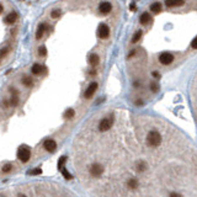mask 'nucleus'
<instances>
[{"label":"nucleus","mask_w":197,"mask_h":197,"mask_svg":"<svg viewBox=\"0 0 197 197\" xmlns=\"http://www.w3.org/2000/svg\"><path fill=\"white\" fill-rule=\"evenodd\" d=\"M196 42H197V40L193 38V40H192V43H191V47H192L193 49H196Z\"/></svg>","instance_id":"2f4dec72"},{"label":"nucleus","mask_w":197,"mask_h":197,"mask_svg":"<svg viewBox=\"0 0 197 197\" xmlns=\"http://www.w3.org/2000/svg\"><path fill=\"white\" fill-rule=\"evenodd\" d=\"M111 10H112V5L110 3H107V1H104V3H101L99 5V11L101 14H104V15L109 14Z\"/></svg>","instance_id":"1a4fd4ad"},{"label":"nucleus","mask_w":197,"mask_h":197,"mask_svg":"<svg viewBox=\"0 0 197 197\" xmlns=\"http://www.w3.org/2000/svg\"><path fill=\"white\" fill-rule=\"evenodd\" d=\"M38 54L41 57H46L47 56V49H46L44 46H42V47H40V48H38Z\"/></svg>","instance_id":"393cba45"},{"label":"nucleus","mask_w":197,"mask_h":197,"mask_svg":"<svg viewBox=\"0 0 197 197\" xmlns=\"http://www.w3.org/2000/svg\"><path fill=\"white\" fill-rule=\"evenodd\" d=\"M65 162H67V157H62L61 159H59V162H58V169L59 170H62L64 168Z\"/></svg>","instance_id":"4be33fe9"},{"label":"nucleus","mask_w":197,"mask_h":197,"mask_svg":"<svg viewBox=\"0 0 197 197\" xmlns=\"http://www.w3.org/2000/svg\"><path fill=\"white\" fill-rule=\"evenodd\" d=\"M159 62L162 63L163 65H169V64H171L172 62H174V56H172L171 53H169V52H164V53H162V54L159 56Z\"/></svg>","instance_id":"20e7f679"},{"label":"nucleus","mask_w":197,"mask_h":197,"mask_svg":"<svg viewBox=\"0 0 197 197\" xmlns=\"http://www.w3.org/2000/svg\"><path fill=\"white\" fill-rule=\"evenodd\" d=\"M11 169H13V165H11V164H5L1 170H3V172H9V171H11Z\"/></svg>","instance_id":"cd10ccee"},{"label":"nucleus","mask_w":197,"mask_h":197,"mask_svg":"<svg viewBox=\"0 0 197 197\" xmlns=\"http://www.w3.org/2000/svg\"><path fill=\"white\" fill-rule=\"evenodd\" d=\"M150 88H152V91H154V92H157V91H158V86H157V84H150Z\"/></svg>","instance_id":"c756f323"},{"label":"nucleus","mask_w":197,"mask_h":197,"mask_svg":"<svg viewBox=\"0 0 197 197\" xmlns=\"http://www.w3.org/2000/svg\"><path fill=\"white\" fill-rule=\"evenodd\" d=\"M97 88H99V84H97V83H95V81H94V83H91V84L89 85V86H88V89L85 90L84 96H85L86 99H90V97L92 96V95H94V92L97 90Z\"/></svg>","instance_id":"6e6552de"},{"label":"nucleus","mask_w":197,"mask_h":197,"mask_svg":"<svg viewBox=\"0 0 197 197\" xmlns=\"http://www.w3.org/2000/svg\"><path fill=\"white\" fill-rule=\"evenodd\" d=\"M141 37H142V31L139 30V31H137L134 35H133V37H132V42L133 43H137L138 41L141 40Z\"/></svg>","instance_id":"412c9836"},{"label":"nucleus","mask_w":197,"mask_h":197,"mask_svg":"<svg viewBox=\"0 0 197 197\" xmlns=\"http://www.w3.org/2000/svg\"><path fill=\"white\" fill-rule=\"evenodd\" d=\"M4 20H5V23H14L17 20V15L16 13H10Z\"/></svg>","instance_id":"f8f14e48"},{"label":"nucleus","mask_w":197,"mask_h":197,"mask_svg":"<svg viewBox=\"0 0 197 197\" xmlns=\"http://www.w3.org/2000/svg\"><path fill=\"white\" fill-rule=\"evenodd\" d=\"M153 76H154V78H157V79H159V78H160V74L158 73V71H153Z\"/></svg>","instance_id":"473e14b6"},{"label":"nucleus","mask_w":197,"mask_h":197,"mask_svg":"<svg viewBox=\"0 0 197 197\" xmlns=\"http://www.w3.org/2000/svg\"><path fill=\"white\" fill-rule=\"evenodd\" d=\"M127 186H128L129 189H132V190L137 189V187H138V180H137V179H134V177L129 179V180L127 181Z\"/></svg>","instance_id":"2eb2a0df"},{"label":"nucleus","mask_w":197,"mask_h":197,"mask_svg":"<svg viewBox=\"0 0 197 197\" xmlns=\"http://www.w3.org/2000/svg\"><path fill=\"white\" fill-rule=\"evenodd\" d=\"M42 70H43V67L41 64H33L32 69H31L32 74H35V75H40L41 73H42Z\"/></svg>","instance_id":"ddd939ff"},{"label":"nucleus","mask_w":197,"mask_h":197,"mask_svg":"<svg viewBox=\"0 0 197 197\" xmlns=\"http://www.w3.org/2000/svg\"><path fill=\"white\" fill-rule=\"evenodd\" d=\"M102 172H104V168H102V165H101V164L94 163V164L90 166V174H91V176L99 177L100 175H102Z\"/></svg>","instance_id":"39448f33"},{"label":"nucleus","mask_w":197,"mask_h":197,"mask_svg":"<svg viewBox=\"0 0 197 197\" xmlns=\"http://www.w3.org/2000/svg\"><path fill=\"white\" fill-rule=\"evenodd\" d=\"M97 36L100 38H107L110 36V27L106 25V23H101V25L99 26V30H97Z\"/></svg>","instance_id":"423d86ee"},{"label":"nucleus","mask_w":197,"mask_h":197,"mask_svg":"<svg viewBox=\"0 0 197 197\" xmlns=\"http://www.w3.org/2000/svg\"><path fill=\"white\" fill-rule=\"evenodd\" d=\"M165 4L168 8H172V6H181V5H184V1H166Z\"/></svg>","instance_id":"6ab92c4d"},{"label":"nucleus","mask_w":197,"mask_h":197,"mask_svg":"<svg viewBox=\"0 0 197 197\" xmlns=\"http://www.w3.org/2000/svg\"><path fill=\"white\" fill-rule=\"evenodd\" d=\"M112 124H113V118L112 117H106L100 122L99 129L101 131V132H106V131H109L112 127Z\"/></svg>","instance_id":"7ed1b4c3"},{"label":"nucleus","mask_w":197,"mask_h":197,"mask_svg":"<svg viewBox=\"0 0 197 197\" xmlns=\"http://www.w3.org/2000/svg\"><path fill=\"white\" fill-rule=\"evenodd\" d=\"M152 20V17H150V15H149V13H143L142 15H141V19H139V21H141V23L142 25H147V23Z\"/></svg>","instance_id":"9b49d317"},{"label":"nucleus","mask_w":197,"mask_h":197,"mask_svg":"<svg viewBox=\"0 0 197 197\" xmlns=\"http://www.w3.org/2000/svg\"><path fill=\"white\" fill-rule=\"evenodd\" d=\"M150 10L153 11V13H155V14L159 13V11L162 10V4H160V3H154V4H152V5H150Z\"/></svg>","instance_id":"a211bd4d"},{"label":"nucleus","mask_w":197,"mask_h":197,"mask_svg":"<svg viewBox=\"0 0 197 197\" xmlns=\"http://www.w3.org/2000/svg\"><path fill=\"white\" fill-rule=\"evenodd\" d=\"M147 168H148V165H147V163H145V162H142V160H139V162L137 163V170H138L139 172L145 171V170H147Z\"/></svg>","instance_id":"dca6fc26"},{"label":"nucleus","mask_w":197,"mask_h":197,"mask_svg":"<svg viewBox=\"0 0 197 197\" xmlns=\"http://www.w3.org/2000/svg\"><path fill=\"white\" fill-rule=\"evenodd\" d=\"M9 51H10L9 47H5V48H3L1 51H0V58H4L9 53Z\"/></svg>","instance_id":"bb28decb"},{"label":"nucleus","mask_w":197,"mask_h":197,"mask_svg":"<svg viewBox=\"0 0 197 197\" xmlns=\"http://www.w3.org/2000/svg\"><path fill=\"white\" fill-rule=\"evenodd\" d=\"M169 197H182L180 193H177V192H171L170 195H169Z\"/></svg>","instance_id":"7c9ffc66"},{"label":"nucleus","mask_w":197,"mask_h":197,"mask_svg":"<svg viewBox=\"0 0 197 197\" xmlns=\"http://www.w3.org/2000/svg\"><path fill=\"white\" fill-rule=\"evenodd\" d=\"M89 63H90V65H92V67H96V65L100 63V58L97 54H91L90 58H89Z\"/></svg>","instance_id":"4468645a"},{"label":"nucleus","mask_w":197,"mask_h":197,"mask_svg":"<svg viewBox=\"0 0 197 197\" xmlns=\"http://www.w3.org/2000/svg\"><path fill=\"white\" fill-rule=\"evenodd\" d=\"M43 148L47 152L53 153V152H56V149H57V143L53 139H46L43 143Z\"/></svg>","instance_id":"0eeeda50"},{"label":"nucleus","mask_w":197,"mask_h":197,"mask_svg":"<svg viewBox=\"0 0 197 197\" xmlns=\"http://www.w3.org/2000/svg\"><path fill=\"white\" fill-rule=\"evenodd\" d=\"M22 84L25 86H27V88H31L33 85V81L31 80V78H30V76H23L22 78Z\"/></svg>","instance_id":"f3484780"},{"label":"nucleus","mask_w":197,"mask_h":197,"mask_svg":"<svg viewBox=\"0 0 197 197\" xmlns=\"http://www.w3.org/2000/svg\"><path fill=\"white\" fill-rule=\"evenodd\" d=\"M41 172H42L41 168H37V169H35V170H32V171H28V174H30V175H38V174H41Z\"/></svg>","instance_id":"c85d7f7f"},{"label":"nucleus","mask_w":197,"mask_h":197,"mask_svg":"<svg viewBox=\"0 0 197 197\" xmlns=\"http://www.w3.org/2000/svg\"><path fill=\"white\" fill-rule=\"evenodd\" d=\"M147 143L149 147H159L160 143H162V136L158 131H150V132L148 133L147 136Z\"/></svg>","instance_id":"f257e3e1"},{"label":"nucleus","mask_w":197,"mask_h":197,"mask_svg":"<svg viewBox=\"0 0 197 197\" xmlns=\"http://www.w3.org/2000/svg\"><path fill=\"white\" fill-rule=\"evenodd\" d=\"M17 104H19V97H17V96H11L10 105L11 106H17Z\"/></svg>","instance_id":"a878e982"},{"label":"nucleus","mask_w":197,"mask_h":197,"mask_svg":"<svg viewBox=\"0 0 197 197\" xmlns=\"http://www.w3.org/2000/svg\"><path fill=\"white\" fill-rule=\"evenodd\" d=\"M47 28H48V27H47L46 23H41V25L38 26V28H37V32H36V38H37V40L42 38V36H43V33H44V31Z\"/></svg>","instance_id":"9d476101"},{"label":"nucleus","mask_w":197,"mask_h":197,"mask_svg":"<svg viewBox=\"0 0 197 197\" xmlns=\"http://www.w3.org/2000/svg\"><path fill=\"white\" fill-rule=\"evenodd\" d=\"M17 197H26V196H25V195H22V193H20V195L17 196Z\"/></svg>","instance_id":"c9c22d12"},{"label":"nucleus","mask_w":197,"mask_h":197,"mask_svg":"<svg viewBox=\"0 0 197 197\" xmlns=\"http://www.w3.org/2000/svg\"><path fill=\"white\" fill-rule=\"evenodd\" d=\"M3 10H4V8H3V5H1V4H0V14H1V13H3Z\"/></svg>","instance_id":"f704fd0d"},{"label":"nucleus","mask_w":197,"mask_h":197,"mask_svg":"<svg viewBox=\"0 0 197 197\" xmlns=\"http://www.w3.org/2000/svg\"><path fill=\"white\" fill-rule=\"evenodd\" d=\"M61 171H62V174H63V176H64L65 179H67V180H70V179H71V177H73V176H71V174H70V172H69V171H68L67 169H65V168H63V169H62Z\"/></svg>","instance_id":"b1692460"},{"label":"nucleus","mask_w":197,"mask_h":197,"mask_svg":"<svg viewBox=\"0 0 197 197\" xmlns=\"http://www.w3.org/2000/svg\"><path fill=\"white\" fill-rule=\"evenodd\" d=\"M61 15H62V11H61V10H58V9L53 10L52 13H51V16L53 17V19H58V17H61Z\"/></svg>","instance_id":"5701e85b"},{"label":"nucleus","mask_w":197,"mask_h":197,"mask_svg":"<svg viewBox=\"0 0 197 197\" xmlns=\"http://www.w3.org/2000/svg\"><path fill=\"white\" fill-rule=\"evenodd\" d=\"M30 157H31V150H30L28 147L22 145L19 148V150H17V159L21 160L22 163H26L30 160Z\"/></svg>","instance_id":"f03ea898"},{"label":"nucleus","mask_w":197,"mask_h":197,"mask_svg":"<svg viewBox=\"0 0 197 197\" xmlns=\"http://www.w3.org/2000/svg\"><path fill=\"white\" fill-rule=\"evenodd\" d=\"M74 113L75 112H74L73 109H68L67 111H65V113H64V118H65V120H70V118L74 116Z\"/></svg>","instance_id":"aec40b11"},{"label":"nucleus","mask_w":197,"mask_h":197,"mask_svg":"<svg viewBox=\"0 0 197 197\" xmlns=\"http://www.w3.org/2000/svg\"><path fill=\"white\" fill-rule=\"evenodd\" d=\"M129 9L132 10V11H136V4H133V3L131 4V5H129Z\"/></svg>","instance_id":"72a5a7b5"}]
</instances>
